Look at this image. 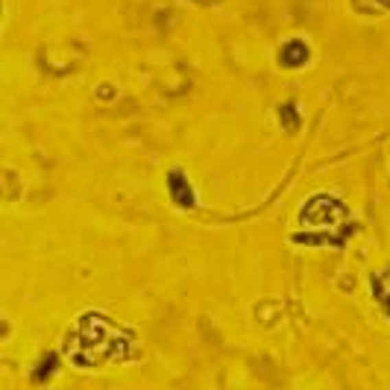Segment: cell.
Masks as SVG:
<instances>
[{"mask_svg": "<svg viewBox=\"0 0 390 390\" xmlns=\"http://www.w3.org/2000/svg\"><path fill=\"white\" fill-rule=\"evenodd\" d=\"M168 188H170V197H173L176 205H194V194L188 188V182L182 179V173H170Z\"/></svg>", "mask_w": 390, "mask_h": 390, "instance_id": "obj_1", "label": "cell"}, {"mask_svg": "<svg viewBox=\"0 0 390 390\" xmlns=\"http://www.w3.org/2000/svg\"><path fill=\"white\" fill-rule=\"evenodd\" d=\"M279 121H285V126L290 129V133H294V129L299 126V117H297V106H282L279 109Z\"/></svg>", "mask_w": 390, "mask_h": 390, "instance_id": "obj_3", "label": "cell"}, {"mask_svg": "<svg viewBox=\"0 0 390 390\" xmlns=\"http://www.w3.org/2000/svg\"><path fill=\"white\" fill-rule=\"evenodd\" d=\"M279 59H282V65H288V68H299V65L308 59V47L302 45V41H288V45L282 47Z\"/></svg>", "mask_w": 390, "mask_h": 390, "instance_id": "obj_2", "label": "cell"}]
</instances>
